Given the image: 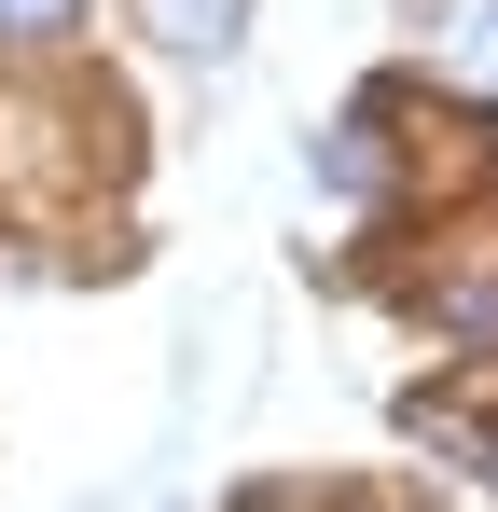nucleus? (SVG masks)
<instances>
[{"mask_svg": "<svg viewBox=\"0 0 498 512\" xmlns=\"http://www.w3.org/2000/svg\"><path fill=\"white\" fill-rule=\"evenodd\" d=\"M70 14H83V0H0V42H56Z\"/></svg>", "mask_w": 498, "mask_h": 512, "instance_id": "7ed1b4c3", "label": "nucleus"}, {"mask_svg": "<svg viewBox=\"0 0 498 512\" xmlns=\"http://www.w3.org/2000/svg\"><path fill=\"white\" fill-rule=\"evenodd\" d=\"M319 180L346 194V208H360V194L388 180V167H374V111H360V125H332V139H319Z\"/></svg>", "mask_w": 498, "mask_h": 512, "instance_id": "f03ea898", "label": "nucleus"}, {"mask_svg": "<svg viewBox=\"0 0 498 512\" xmlns=\"http://www.w3.org/2000/svg\"><path fill=\"white\" fill-rule=\"evenodd\" d=\"M139 28H153L166 56H236V28H249V0H139Z\"/></svg>", "mask_w": 498, "mask_h": 512, "instance_id": "f257e3e1", "label": "nucleus"}, {"mask_svg": "<svg viewBox=\"0 0 498 512\" xmlns=\"http://www.w3.org/2000/svg\"><path fill=\"white\" fill-rule=\"evenodd\" d=\"M457 56H471V70L498 84V0H471V14H457Z\"/></svg>", "mask_w": 498, "mask_h": 512, "instance_id": "20e7f679", "label": "nucleus"}]
</instances>
